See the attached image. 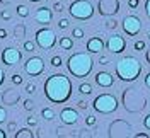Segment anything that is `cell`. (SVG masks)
<instances>
[{
	"label": "cell",
	"instance_id": "cell-1",
	"mask_svg": "<svg viewBox=\"0 0 150 138\" xmlns=\"http://www.w3.org/2000/svg\"><path fill=\"white\" fill-rule=\"evenodd\" d=\"M45 96L53 104H63L72 97V80L63 74L50 75L45 80Z\"/></svg>",
	"mask_w": 150,
	"mask_h": 138
},
{
	"label": "cell",
	"instance_id": "cell-2",
	"mask_svg": "<svg viewBox=\"0 0 150 138\" xmlns=\"http://www.w3.org/2000/svg\"><path fill=\"white\" fill-rule=\"evenodd\" d=\"M67 68L75 79H85L94 68V60L91 53H74L67 60Z\"/></svg>",
	"mask_w": 150,
	"mask_h": 138
},
{
	"label": "cell",
	"instance_id": "cell-3",
	"mask_svg": "<svg viewBox=\"0 0 150 138\" xmlns=\"http://www.w3.org/2000/svg\"><path fill=\"white\" fill-rule=\"evenodd\" d=\"M142 74V63L135 56H123L116 63V75L123 82H135Z\"/></svg>",
	"mask_w": 150,
	"mask_h": 138
},
{
	"label": "cell",
	"instance_id": "cell-4",
	"mask_svg": "<svg viewBox=\"0 0 150 138\" xmlns=\"http://www.w3.org/2000/svg\"><path fill=\"white\" fill-rule=\"evenodd\" d=\"M123 106L130 113H138L147 106V99L140 94L138 89H126L123 91Z\"/></svg>",
	"mask_w": 150,
	"mask_h": 138
},
{
	"label": "cell",
	"instance_id": "cell-5",
	"mask_svg": "<svg viewBox=\"0 0 150 138\" xmlns=\"http://www.w3.org/2000/svg\"><path fill=\"white\" fill-rule=\"evenodd\" d=\"M94 5L89 0H74L68 5V14L77 21H89L94 16Z\"/></svg>",
	"mask_w": 150,
	"mask_h": 138
},
{
	"label": "cell",
	"instance_id": "cell-6",
	"mask_svg": "<svg viewBox=\"0 0 150 138\" xmlns=\"http://www.w3.org/2000/svg\"><path fill=\"white\" fill-rule=\"evenodd\" d=\"M92 108L96 113L109 114V113H114V111L118 109V99L112 94H101V96H97L94 99Z\"/></svg>",
	"mask_w": 150,
	"mask_h": 138
},
{
	"label": "cell",
	"instance_id": "cell-7",
	"mask_svg": "<svg viewBox=\"0 0 150 138\" xmlns=\"http://www.w3.org/2000/svg\"><path fill=\"white\" fill-rule=\"evenodd\" d=\"M34 39H36V46H39L45 51L51 50L56 45V34H55V31L50 28H43V29H39V31H36Z\"/></svg>",
	"mask_w": 150,
	"mask_h": 138
},
{
	"label": "cell",
	"instance_id": "cell-8",
	"mask_svg": "<svg viewBox=\"0 0 150 138\" xmlns=\"http://www.w3.org/2000/svg\"><path fill=\"white\" fill-rule=\"evenodd\" d=\"M24 72L29 77H38L45 72V62L41 56H31L29 60H26L24 63Z\"/></svg>",
	"mask_w": 150,
	"mask_h": 138
},
{
	"label": "cell",
	"instance_id": "cell-9",
	"mask_svg": "<svg viewBox=\"0 0 150 138\" xmlns=\"http://www.w3.org/2000/svg\"><path fill=\"white\" fill-rule=\"evenodd\" d=\"M121 28H123V31H125L126 36L133 38L142 31V21H140V17H137V16H126L121 22Z\"/></svg>",
	"mask_w": 150,
	"mask_h": 138
},
{
	"label": "cell",
	"instance_id": "cell-10",
	"mask_svg": "<svg viewBox=\"0 0 150 138\" xmlns=\"http://www.w3.org/2000/svg\"><path fill=\"white\" fill-rule=\"evenodd\" d=\"M106 48H108V51H111L114 55H120L126 50V39L121 34H112L111 38H108Z\"/></svg>",
	"mask_w": 150,
	"mask_h": 138
},
{
	"label": "cell",
	"instance_id": "cell-11",
	"mask_svg": "<svg viewBox=\"0 0 150 138\" xmlns=\"http://www.w3.org/2000/svg\"><path fill=\"white\" fill-rule=\"evenodd\" d=\"M2 62H4V65H7V67H16V65L22 60V51H19L17 48H12V46H9V48H5L4 51H2Z\"/></svg>",
	"mask_w": 150,
	"mask_h": 138
},
{
	"label": "cell",
	"instance_id": "cell-12",
	"mask_svg": "<svg viewBox=\"0 0 150 138\" xmlns=\"http://www.w3.org/2000/svg\"><path fill=\"white\" fill-rule=\"evenodd\" d=\"M120 12L118 0H99V14L101 16H114Z\"/></svg>",
	"mask_w": 150,
	"mask_h": 138
},
{
	"label": "cell",
	"instance_id": "cell-13",
	"mask_svg": "<svg viewBox=\"0 0 150 138\" xmlns=\"http://www.w3.org/2000/svg\"><path fill=\"white\" fill-rule=\"evenodd\" d=\"M60 120L63 125H68V126H72V125H77V121L80 120L79 118V113L72 108H63L62 113H60Z\"/></svg>",
	"mask_w": 150,
	"mask_h": 138
},
{
	"label": "cell",
	"instance_id": "cell-14",
	"mask_svg": "<svg viewBox=\"0 0 150 138\" xmlns=\"http://www.w3.org/2000/svg\"><path fill=\"white\" fill-rule=\"evenodd\" d=\"M21 101V92L14 91V89H5L2 92V102L5 106H16Z\"/></svg>",
	"mask_w": 150,
	"mask_h": 138
},
{
	"label": "cell",
	"instance_id": "cell-15",
	"mask_svg": "<svg viewBox=\"0 0 150 138\" xmlns=\"http://www.w3.org/2000/svg\"><path fill=\"white\" fill-rule=\"evenodd\" d=\"M34 19L39 24H50L53 21V10L48 9V7H39L34 14Z\"/></svg>",
	"mask_w": 150,
	"mask_h": 138
},
{
	"label": "cell",
	"instance_id": "cell-16",
	"mask_svg": "<svg viewBox=\"0 0 150 138\" xmlns=\"http://www.w3.org/2000/svg\"><path fill=\"white\" fill-rule=\"evenodd\" d=\"M94 80H96V84L99 87H104V89L111 87L112 84H114V79H112V75L109 72H97V74L94 75Z\"/></svg>",
	"mask_w": 150,
	"mask_h": 138
},
{
	"label": "cell",
	"instance_id": "cell-17",
	"mask_svg": "<svg viewBox=\"0 0 150 138\" xmlns=\"http://www.w3.org/2000/svg\"><path fill=\"white\" fill-rule=\"evenodd\" d=\"M104 41L101 39L99 36H94V38H91L89 41H87V51L89 53H94V55H97V53H101L104 50Z\"/></svg>",
	"mask_w": 150,
	"mask_h": 138
},
{
	"label": "cell",
	"instance_id": "cell-18",
	"mask_svg": "<svg viewBox=\"0 0 150 138\" xmlns=\"http://www.w3.org/2000/svg\"><path fill=\"white\" fill-rule=\"evenodd\" d=\"M58 45H60L62 50L68 51V50H72V48H74V39H72V36H63V38H60Z\"/></svg>",
	"mask_w": 150,
	"mask_h": 138
},
{
	"label": "cell",
	"instance_id": "cell-19",
	"mask_svg": "<svg viewBox=\"0 0 150 138\" xmlns=\"http://www.w3.org/2000/svg\"><path fill=\"white\" fill-rule=\"evenodd\" d=\"M26 38V26L24 24H17L16 28H14V39L16 41H21V39H24Z\"/></svg>",
	"mask_w": 150,
	"mask_h": 138
},
{
	"label": "cell",
	"instance_id": "cell-20",
	"mask_svg": "<svg viewBox=\"0 0 150 138\" xmlns=\"http://www.w3.org/2000/svg\"><path fill=\"white\" fill-rule=\"evenodd\" d=\"M14 138H34V133H33L29 128H21V130L16 131Z\"/></svg>",
	"mask_w": 150,
	"mask_h": 138
},
{
	"label": "cell",
	"instance_id": "cell-21",
	"mask_svg": "<svg viewBox=\"0 0 150 138\" xmlns=\"http://www.w3.org/2000/svg\"><path fill=\"white\" fill-rule=\"evenodd\" d=\"M41 118L46 121H53L55 120V111L51 109V108H43L41 109Z\"/></svg>",
	"mask_w": 150,
	"mask_h": 138
},
{
	"label": "cell",
	"instance_id": "cell-22",
	"mask_svg": "<svg viewBox=\"0 0 150 138\" xmlns=\"http://www.w3.org/2000/svg\"><path fill=\"white\" fill-rule=\"evenodd\" d=\"M79 92L84 94V96H91V94H92V85H91L89 82L80 84V85H79Z\"/></svg>",
	"mask_w": 150,
	"mask_h": 138
},
{
	"label": "cell",
	"instance_id": "cell-23",
	"mask_svg": "<svg viewBox=\"0 0 150 138\" xmlns=\"http://www.w3.org/2000/svg\"><path fill=\"white\" fill-rule=\"evenodd\" d=\"M29 7L28 5H17V16L19 17H29Z\"/></svg>",
	"mask_w": 150,
	"mask_h": 138
},
{
	"label": "cell",
	"instance_id": "cell-24",
	"mask_svg": "<svg viewBox=\"0 0 150 138\" xmlns=\"http://www.w3.org/2000/svg\"><path fill=\"white\" fill-rule=\"evenodd\" d=\"M50 63H51V67H55V68H60L62 65H63V60H62V56H51V60H50Z\"/></svg>",
	"mask_w": 150,
	"mask_h": 138
},
{
	"label": "cell",
	"instance_id": "cell-25",
	"mask_svg": "<svg viewBox=\"0 0 150 138\" xmlns=\"http://www.w3.org/2000/svg\"><path fill=\"white\" fill-rule=\"evenodd\" d=\"M22 48H24V51H29V53H33V51L36 50V43H33V41H24Z\"/></svg>",
	"mask_w": 150,
	"mask_h": 138
},
{
	"label": "cell",
	"instance_id": "cell-26",
	"mask_svg": "<svg viewBox=\"0 0 150 138\" xmlns=\"http://www.w3.org/2000/svg\"><path fill=\"white\" fill-rule=\"evenodd\" d=\"M72 38H77V39L84 38V29L82 28H74L72 29Z\"/></svg>",
	"mask_w": 150,
	"mask_h": 138
},
{
	"label": "cell",
	"instance_id": "cell-27",
	"mask_svg": "<svg viewBox=\"0 0 150 138\" xmlns=\"http://www.w3.org/2000/svg\"><path fill=\"white\" fill-rule=\"evenodd\" d=\"M24 92H28V94H34L36 92V84L34 82H28L24 85Z\"/></svg>",
	"mask_w": 150,
	"mask_h": 138
},
{
	"label": "cell",
	"instance_id": "cell-28",
	"mask_svg": "<svg viewBox=\"0 0 150 138\" xmlns=\"http://www.w3.org/2000/svg\"><path fill=\"white\" fill-rule=\"evenodd\" d=\"M10 80H12V84H14V85H21V84L24 82V80H22V75H19V74H14Z\"/></svg>",
	"mask_w": 150,
	"mask_h": 138
},
{
	"label": "cell",
	"instance_id": "cell-29",
	"mask_svg": "<svg viewBox=\"0 0 150 138\" xmlns=\"http://www.w3.org/2000/svg\"><path fill=\"white\" fill-rule=\"evenodd\" d=\"M106 28L108 29H116L118 28V21H116V19H108V21H106Z\"/></svg>",
	"mask_w": 150,
	"mask_h": 138
},
{
	"label": "cell",
	"instance_id": "cell-30",
	"mask_svg": "<svg viewBox=\"0 0 150 138\" xmlns=\"http://www.w3.org/2000/svg\"><path fill=\"white\" fill-rule=\"evenodd\" d=\"M133 48H135V51H143L145 50V41H135V45H133Z\"/></svg>",
	"mask_w": 150,
	"mask_h": 138
},
{
	"label": "cell",
	"instance_id": "cell-31",
	"mask_svg": "<svg viewBox=\"0 0 150 138\" xmlns=\"http://www.w3.org/2000/svg\"><path fill=\"white\" fill-rule=\"evenodd\" d=\"M24 109L33 111L34 109V101H33V99H26V101H24Z\"/></svg>",
	"mask_w": 150,
	"mask_h": 138
},
{
	"label": "cell",
	"instance_id": "cell-32",
	"mask_svg": "<svg viewBox=\"0 0 150 138\" xmlns=\"http://www.w3.org/2000/svg\"><path fill=\"white\" fill-rule=\"evenodd\" d=\"M63 9H65V7H63V4H62V2H58V0H56L55 4H53V12H58V14H60V12H63Z\"/></svg>",
	"mask_w": 150,
	"mask_h": 138
},
{
	"label": "cell",
	"instance_id": "cell-33",
	"mask_svg": "<svg viewBox=\"0 0 150 138\" xmlns=\"http://www.w3.org/2000/svg\"><path fill=\"white\" fill-rule=\"evenodd\" d=\"M96 116H94V114H89V116H87V118H85V125H87V126H94V125H96Z\"/></svg>",
	"mask_w": 150,
	"mask_h": 138
},
{
	"label": "cell",
	"instance_id": "cell-34",
	"mask_svg": "<svg viewBox=\"0 0 150 138\" xmlns=\"http://www.w3.org/2000/svg\"><path fill=\"white\" fill-rule=\"evenodd\" d=\"M26 123H28V126L33 128V126H36L38 125V120L34 118V116H28V118H26Z\"/></svg>",
	"mask_w": 150,
	"mask_h": 138
},
{
	"label": "cell",
	"instance_id": "cell-35",
	"mask_svg": "<svg viewBox=\"0 0 150 138\" xmlns=\"http://www.w3.org/2000/svg\"><path fill=\"white\" fill-rule=\"evenodd\" d=\"M5 121H7V111L0 106V125H2V123H5Z\"/></svg>",
	"mask_w": 150,
	"mask_h": 138
},
{
	"label": "cell",
	"instance_id": "cell-36",
	"mask_svg": "<svg viewBox=\"0 0 150 138\" xmlns=\"http://www.w3.org/2000/svg\"><path fill=\"white\" fill-rule=\"evenodd\" d=\"M68 24H70V21H68V19H60L58 28H60V29H67V28H68Z\"/></svg>",
	"mask_w": 150,
	"mask_h": 138
},
{
	"label": "cell",
	"instance_id": "cell-37",
	"mask_svg": "<svg viewBox=\"0 0 150 138\" xmlns=\"http://www.w3.org/2000/svg\"><path fill=\"white\" fill-rule=\"evenodd\" d=\"M0 17L4 19V21H10V19H12V14H10L9 10H2V12H0Z\"/></svg>",
	"mask_w": 150,
	"mask_h": 138
},
{
	"label": "cell",
	"instance_id": "cell-38",
	"mask_svg": "<svg viewBox=\"0 0 150 138\" xmlns=\"http://www.w3.org/2000/svg\"><path fill=\"white\" fill-rule=\"evenodd\" d=\"M138 5H140V0H128V7H130L131 10H135Z\"/></svg>",
	"mask_w": 150,
	"mask_h": 138
},
{
	"label": "cell",
	"instance_id": "cell-39",
	"mask_svg": "<svg viewBox=\"0 0 150 138\" xmlns=\"http://www.w3.org/2000/svg\"><path fill=\"white\" fill-rule=\"evenodd\" d=\"M77 106H79V109L85 111L87 108H89V102H87V101H79V102H77Z\"/></svg>",
	"mask_w": 150,
	"mask_h": 138
},
{
	"label": "cell",
	"instance_id": "cell-40",
	"mask_svg": "<svg viewBox=\"0 0 150 138\" xmlns=\"http://www.w3.org/2000/svg\"><path fill=\"white\" fill-rule=\"evenodd\" d=\"M38 137L39 138H50V135H48L46 130H39V131H38Z\"/></svg>",
	"mask_w": 150,
	"mask_h": 138
},
{
	"label": "cell",
	"instance_id": "cell-41",
	"mask_svg": "<svg viewBox=\"0 0 150 138\" xmlns=\"http://www.w3.org/2000/svg\"><path fill=\"white\" fill-rule=\"evenodd\" d=\"M99 63H101V65H108V63H109V58H108V56H104V55H101V56H99Z\"/></svg>",
	"mask_w": 150,
	"mask_h": 138
},
{
	"label": "cell",
	"instance_id": "cell-42",
	"mask_svg": "<svg viewBox=\"0 0 150 138\" xmlns=\"http://www.w3.org/2000/svg\"><path fill=\"white\" fill-rule=\"evenodd\" d=\"M143 126H145L147 130H150V114L145 116V120H143Z\"/></svg>",
	"mask_w": 150,
	"mask_h": 138
},
{
	"label": "cell",
	"instance_id": "cell-43",
	"mask_svg": "<svg viewBox=\"0 0 150 138\" xmlns=\"http://www.w3.org/2000/svg\"><path fill=\"white\" fill-rule=\"evenodd\" d=\"M145 14H147V17L150 19V0L145 2Z\"/></svg>",
	"mask_w": 150,
	"mask_h": 138
},
{
	"label": "cell",
	"instance_id": "cell-44",
	"mask_svg": "<svg viewBox=\"0 0 150 138\" xmlns=\"http://www.w3.org/2000/svg\"><path fill=\"white\" fill-rule=\"evenodd\" d=\"M4 80H5V72H4V68L0 67V87H2V84H4Z\"/></svg>",
	"mask_w": 150,
	"mask_h": 138
},
{
	"label": "cell",
	"instance_id": "cell-45",
	"mask_svg": "<svg viewBox=\"0 0 150 138\" xmlns=\"http://www.w3.org/2000/svg\"><path fill=\"white\" fill-rule=\"evenodd\" d=\"M7 128H9V131H16V130H17V125H16V123H9Z\"/></svg>",
	"mask_w": 150,
	"mask_h": 138
},
{
	"label": "cell",
	"instance_id": "cell-46",
	"mask_svg": "<svg viewBox=\"0 0 150 138\" xmlns=\"http://www.w3.org/2000/svg\"><path fill=\"white\" fill-rule=\"evenodd\" d=\"M145 85H147V89H150V74L145 75Z\"/></svg>",
	"mask_w": 150,
	"mask_h": 138
},
{
	"label": "cell",
	"instance_id": "cell-47",
	"mask_svg": "<svg viewBox=\"0 0 150 138\" xmlns=\"http://www.w3.org/2000/svg\"><path fill=\"white\" fill-rule=\"evenodd\" d=\"M7 38V31L5 29H0V39H5Z\"/></svg>",
	"mask_w": 150,
	"mask_h": 138
},
{
	"label": "cell",
	"instance_id": "cell-48",
	"mask_svg": "<svg viewBox=\"0 0 150 138\" xmlns=\"http://www.w3.org/2000/svg\"><path fill=\"white\" fill-rule=\"evenodd\" d=\"M145 60H147L149 65H150V50H147V53H145Z\"/></svg>",
	"mask_w": 150,
	"mask_h": 138
},
{
	"label": "cell",
	"instance_id": "cell-49",
	"mask_svg": "<svg viewBox=\"0 0 150 138\" xmlns=\"http://www.w3.org/2000/svg\"><path fill=\"white\" fill-rule=\"evenodd\" d=\"M0 138H7V133L4 130H0Z\"/></svg>",
	"mask_w": 150,
	"mask_h": 138
},
{
	"label": "cell",
	"instance_id": "cell-50",
	"mask_svg": "<svg viewBox=\"0 0 150 138\" xmlns=\"http://www.w3.org/2000/svg\"><path fill=\"white\" fill-rule=\"evenodd\" d=\"M0 4H2V5H9L10 0H0Z\"/></svg>",
	"mask_w": 150,
	"mask_h": 138
},
{
	"label": "cell",
	"instance_id": "cell-51",
	"mask_svg": "<svg viewBox=\"0 0 150 138\" xmlns=\"http://www.w3.org/2000/svg\"><path fill=\"white\" fill-rule=\"evenodd\" d=\"M147 38H149V39H150V29H149V31H147Z\"/></svg>",
	"mask_w": 150,
	"mask_h": 138
},
{
	"label": "cell",
	"instance_id": "cell-52",
	"mask_svg": "<svg viewBox=\"0 0 150 138\" xmlns=\"http://www.w3.org/2000/svg\"><path fill=\"white\" fill-rule=\"evenodd\" d=\"M29 2H41V0H29Z\"/></svg>",
	"mask_w": 150,
	"mask_h": 138
}]
</instances>
